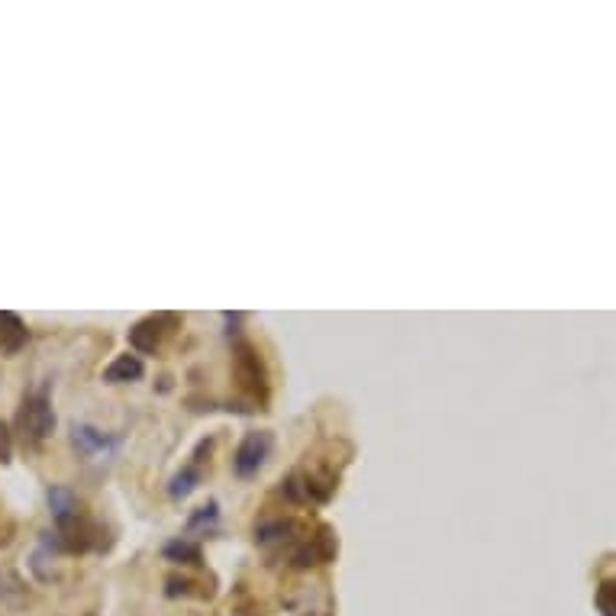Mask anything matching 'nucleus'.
<instances>
[{"instance_id":"nucleus-1","label":"nucleus","mask_w":616,"mask_h":616,"mask_svg":"<svg viewBox=\"0 0 616 616\" xmlns=\"http://www.w3.org/2000/svg\"><path fill=\"white\" fill-rule=\"evenodd\" d=\"M181 323L178 313H155V317H146L139 320L133 329H130V342L136 352H155L162 346V339L175 333V326Z\"/></svg>"},{"instance_id":"nucleus-5","label":"nucleus","mask_w":616,"mask_h":616,"mask_svg":"<svg viewBox=\"0 0 616 616\" xmlns=\"http://www.w3.org/2000/svg\"><path fill=\"white\" fill-rule=\"evenodd\" d=\"M71 439H75V446L81 449V455H97V452H107L113 446V439L104 436L94 426H75L71 429Z\"/></svg>"},{"instance_id":"nucleus-12","label":"nucleus","mask_w":616,"mask_h":616,"mask_svg":"<svg viewBox=\"0 0 616 616\" xmlns=\"http://www.w3.org/2000/svg\"><path fill=\"white\" fill-rule=\"evenodd\" d=\"M10 452H13L10 429H7V423H0V462H10Z\"/></svg>"},{"instance_id":"nucleus-3","label":"nucleus","mask_w":616,"mask_h":616,"mask_svg":"<svg viewBox=\"0 0 616 616\" xmlns=\"http://www.w3.org/2000/svg\"><path fill=\"white\" fill-rule=\"evenodd\" d=\"M20 426H23V436H30L33 442H42L55 426V413L49 407L46 394H33L23 400V410H20Z\"/></svg>"},{"instance_id":"nucleus-2","label":"nucleus","mask_w":616,"mask_h":616,"mask_svg":"<svg viewBox=\"0 0 616 616\" xmlns=\"http://www.w3.org/2000/svg\"><path fill=\"white\" fill-rule=\"evenodd\" d=\"M271 452V433L259 429V433H249L246 439L239 442V449L233 455V471L239 478H252L255 471L265 465V458Z\"/></svg>"},{"instance_id":"nucleus-11","label":"nucleus","mask_w":616,"mask_h":616,"mask_svg":"<svg viewBox=\"0 0 616 616\" xmlns=\"http://www.w3.org/2000/svg\"><path fill=\"white\" fill-rule=\"evenodd\" d=\"M597 610L604 616H616V581H604L597 587Z\"/></svg>"},{"instance_id":"nucleus-8","label":"nucleus","mask_w":616,"mask_h":616,"mask_svg":"<svg viewBox=\"0 0 616 616\" xmlns=\"http://www.w3.org/2000/svg\"><path fill=\"white\" fill-rule=\"evenodd\" d=\"M142 362L136 355H120L117 362H113L107 371H104V381H110V384H123V381H139L142 378Z\"/></svg>"},{"instance_id":"nucleus-9","label":"nucleus","mask_w":616,"mask_h":616,"mask_svg":"<svg viewBox=\"0 0 616 616\" xmlns=\"http://www.w3.org/2000/svg\"><path fill=\"white\" fill-rule=\"evenodd\" d=\"M197 481H200V458H194V462L188 465L181 471V475H175V481H171V487H168V494L171 497H188L194 487H197Z\"/></svg>"},{"instance_id":"nucleus-10","label":"nucleus","mask_w":616,"mask_h":616,"mask_svg":"<svg viewBox=\"0 0 616 616\" xmlns=\"http://www.w3.org/2000/svg\"><path fill=\"white\" fill-rule=\"evenodd\" d=\"M165 555L168 558H175V562L181 565H197L200 562V549L194 546V542H188V536H181L175 542H168L165 546Z\"/></svg>"},{"instance_id":"nucleus-7","label":"nucleus","mask_w":616,"mask_h":616,"mask_svg":"<svg viewBox=\"0 0 616 616\" xmlns=\"http://www.w3.org/2000/svg\"><path fill=\"white\" fill-rule=\"evenodd\" d=\"M49 510H52V520L62 526L65 520L75 517L81 507H78V500H75V494L68 491V487H52L49 491Z\"/></svg>"},{"instance_id":"nucleus-6","label":"nucleus","mask_w":616,"mask_h":616,"mask_svg":"<svg viewBox=\"0 0 616 616\" xmlns=\"http://www.w3.org/2000/svg\"><path fill=\"white\" fill-rule=\"evenodd\" d=\"M236 375H239L242 384H246V388H252V391H259V388H262V381H265V375H262V362H259V358H255L252 349H239V355H236Z\"/></svg>"},{"instance_id":"nucleus-4","label":"nucleus","mask_w":616,"mask_h":616,"mask_svg":"<svg viewBox=\"0 0 616 616\" xmlns=\"http://www.w3.org/2000/svg\"><path fill=\"white\" fill-rule=\"evenodd\" d=\"M26 326L17 313L10 310H0V352L4 355H17L23 346H26Z\"/></svg>"}]
</instances>
